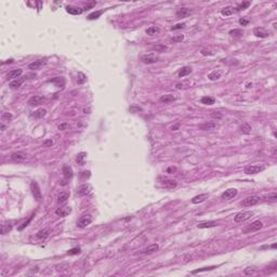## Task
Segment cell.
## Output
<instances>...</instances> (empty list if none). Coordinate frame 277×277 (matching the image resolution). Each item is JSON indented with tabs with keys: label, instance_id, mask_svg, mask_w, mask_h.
<instances>
[{
	"label": "cell",
	"instance_id": "obj_1",
	"mask_svg": "<svg viewBox=\"0 0 277 277\" xmlns=\"http://www.w3.org/2000/svg\"><path fill=\"white\" fill-rule=\"evenodd\" d=\"M30 190H32V193H33V196L35 197V199L37 201H40L42 199V194H41V190H40V187L37 182L33 181L30 183Z\"/></svg>",
	"mask_w": 277,
	"mask_h": 277
},
{
	"label": "cell",
	"instance_id": "obj_2",
	"mask_svg": "<svg viewBox=\"0 0 277 277\" xmlns=\"http://www.w3.org/2000/svg\"><path fill=\"white\" fill-rule=\"evenodd\" d=\"M253 215L252 211H243V212H239L235 215V222L237 223H241V222H245V221H248L251 217Z\"/></svg>",
	"mask_w": 277,
	"mask_h": 277
},
{
	"label": "cell",
	"instance_id": "obj_3",
	"mask_svg": "<svg viewBox=\"0 0 277 277\" xmlns=\"http://www.w3.org/2000/svg\"><path fill=\"white\" fill-rule=\"evenodd\" d=\"M263 170H264V167L263 166H259V165L247 166L245 168V173L246 174H257V173H260Z\"/></svg>",
	"mask_w": 277,
	"mask_h": 277
},
{
	"label": "cell",
	"instance_id": "obj_4",
	"mask_svg": "<svg viewBox=\"0 0 277 277\" xmlns=\"http://www.w3.org/2000/svg\"><path fill=\"white\" fill-rule=\"evenodd\" d=\"M93 221V217L91 215V214H87V215H83V217H81L80 219L78 220L77 222V226L78 227H86V226H88L89 224H91V222Z\"/></svg>",
	"mask_w": 277,
	"mask_h": 277
},
{
	"label": "cell",
	"instance_id": "obj_5",
	"mask_svg": "<svg viewBox=\"0 0 277 277\" xmlns=\"http://www.w3.org/2000/svg\"><path fill=\"white\" fill-rule=\"evenodd\" d=\"M259 201H260V197L258 196H249L241 201V205L243 207H251V206L259 204Z\"/></svg>",
	"mask_w": 277,
	"mask_h": 277
},
{
	"label": "cell",
	"instance_id": "obj_6",
	"mask_svg": "<svg viewBox=\"0 0 277 277\" xmlns=\"http://www.w3.org/2000/svg\"><path fill=\"white\" fill-rule=\"evenodd\" d=\"M158 60H159V58L154 53L146 54V55H143L141 58V61L144 64H154L156 62H158Z\"/></svg>",
	"mask_w": 277,
	"mask_h": 277
},
{
	"label": "cell",
	"instance_id": "obj_7",
	"mask_svg": "<svg viewBox=\"0 0 277 277\" xmlns=\"http://www.w3.org/2000/svg\"><path fill=\"white\" fill-rule=\"evenodd\" d=\"M263 227V223L261 221H254L252 223L247 226V229H245V233H250V232H257L259 229H261Z\"/></svg>",
	"mask_w": 277,
	"mask_h": 277
},
{
	"label": "cell",
	"instance_id": "obj_8",
	"mask_svg": "<svg viewBox=\"0 0 277 277\" xmlns=\"http://www.w3.org/2000/svg\"><path fill=\"white\" fill-rule=\"evenodd\" d=\"M253 34L259 38H266L270 36V32L265 28H263V27H256L253 29Z\"/></svg>",
	"mask_w": 277,
	"mask_h": 277
},
{
	"label": "cell",
	"instance_id": "obj_9",
	"mask_svg": "<svg viewBox=\"0 0 277 277\" xmlns=\"http://www.w3.org/2000/svg\"><path fill=\"white\" fill-rule=\"evenodd\" d=\"M219 127H220L219 125L215 123V122H205V123L199 125V129L200 130H204V131H207V130H214V129H218Z\"/></svg>",
	"mask_w": 277,
	"mask_h": 277
},
{
	"label": "cell",
	"instance_id": "obj_10",
	"mask_svg": "<svg viewBox=\"0 0 277 277\" xmlns=\"http://www.w3.org/2000/svg\"><path fill=\"white\" fill-rule=\"evenodd\" d=\"M236 195H237V190L236 188H229V190H226L222 194V198L225 200H229L234 198Z\"/></svg>",
	"mask_w": 277,
	"mask_h": 277
},
{
	"label": "cell",
	"instance_id": "obj_11",
	"mask_svg": "<svg viewBox=\"0 0 277 277\" xmlns=\"http://www.w3.org/2000/svg\"><path fill=\"white\" fill-rule=\"evenodd\" d=\"M44 101V97L42 95H34L28 100V104L30 106H35V105H39Z\"/></svg>",
	"mask_w": 277,
	"mask_h": 277
},
{
	"label": "cell",
	"instance_id": "obj_12",
	"mask_svg": "<svg viewBox=\"0 0 277 277\" xmlns=\"http://www.w3.org/2000/svg\"><path fill=\"white\" fill-rule=\"evenodd\" d=\"M22 73H23V70L21 69V68H15V69H12V70H10L9 73H8V75H7V79L8 80H11V79H16V78H19L21 75H22Z\"/></svg>",
	"mask_w": 277,
	"mask_h": 277
},
{
	"label": "cell",
	"instance_id": "obj_13",
	"mask_svg": "<svg viewBox=\"0 0 277 277\" xmlns=\"http://www.w3.org/2000/svg\"><path fill=\"white\" fill-rule=\"evenodd\" d=\"M190 13H192V10L188 9V8H180V9H178L175 14H176L178 19H183V17L188 16Z\"/></svg>",
	"mask_w": 277,
	"mask_h": 277
},
{
	"label": "cell",
	"instance_id": "obj_14",
	"mask_svg": "<svg viewBox=\"0 0 277 277\" xmlns=\"http://www.w3.org/2000/svg\"><path fill=\"white\" fill-rule=\"evenodd\" d=\"M62 172H63V175L64 178L66 179V180H69V179H72L74 175V172H73V169H72V167H69L68 165H64L63 168H62Z\"/></svg>",
	"mask_w": 277,
	"mask_h": 277
},
{
	"label": "cell",
	"instance_id": "obj_15",
	"mask_svg": "<svg viewBox=\"0 0 277 277\" xmlns=\"http://www.w3.org/2000/svg\"><path fill=\"white\" fill-rule=\"evenodd\" d=\"M11 158L14 160H24L27 158V154L24 152H15L11 154Z\"/></svg>",
	"mask_w": 277,
	"mask_h": 277
},
{
	"label": "cell",
	"instance_id": "obj_16",
	"mask_svg": "<svg viewBox=\"0 0 277 277\" xmlns=\"http://www.w3.org/2000/svg\"><path fill=\"white\" fill-rule=\"evenodd\" d=\"M90 188H91V187H90V185H89V184L80 185V186L77 188V194L80 195V196H85V195L89 194Z\"/></svg>",
	"mask_w": 277,
	"mask_h": 277
},
{
	"label": "cell",
	"instance_id": "obj_17",
	"mask_svg": "<svg viewBox=\"0 0 277 277\" xmlns=\"http://www.w3.org/2000/svg\"><path fill=\"white\" fill-rule=\"evenodd\" d=\"M208 196H209V195L207 194V193L197 195V196H195V197L192 198V203H193V204H200V203H204L206 199H208Z\"/></svg>",
	"mask_w": 277,
	"mask_h": 277
},
{
	"label": "cell",
	"instance_id": "obj_18",
	"mask_svg": "<svg viewBox=\"0 0 277 277\" xmlns=\"http://www.w3.org/2000/svg\"><path fill=\"white\" fill-rule=\"evenodd\" d=\"M66 11L67 13L73 15H79L82 13V9L81 8H78V7H72V5H68L66 7Z\"/></svg>",
	"mask_w": 277,
	"mask_h": 277
},
{
	"label": "cell",
	"instance_id": "obj_19",
	"mask_svg": "<svg viewBox=\"0 0 277 277\" xmlns=\"http://www.w3.org/2000/svg\"><path fill=\"white\" fill-rule=\"evenodd\" d=\"M25 79H27V78H26V76H25V77H22V78H17V79H14V80H12V81H11V82L9 83V87L12 88V89L21 87V85L24 82Z\"/></svg>",
	"mask_w": 277,
	"mask_h": 277
},
{
	"label": "cell",
	"instance_id": "obj_20",
	"mask_svg": "<svg viewBox=\"0 0 277 277\" xmlns=\"http://www.w3.org/2000/svg\"><path fill=\"white\" fill-rule=\"evenodd\" d=\"M161 184L164 185V186H166V187H168V188H174V187H176L178 183H176L174 180H170V179H164V180L161 181Z\"/></svg>",
	"mask_w": 277,
	"mask_h": 277
},
{
	"label": "cell",
	"instance_id": "obj_21",
	"mask_svg": "<svg viewBox=\"0 0 277 277\" xmlns=\"http://www.w3.org/2000/svg\"><path fill=\"white\" fill-rule=\"evenodd\" d=\"M44 64H46V60H37V61L29 64L28 68L29 69H38L39 67H41Z\"/></svg>",
	"mask_w": 277,
	"mask_h": 277
},
{
	"label": "cell",
	"instance_id": "obj_22",
	"mask_svg": "<svg viewBox=\"0 0 277 277\" xmlns=\"http://www.w3.org/2000/svg\"><path fill=\"white\" fill-rule=\"evenodd\" d=\"M218 223L214 222V221H209V222H203V223H199L197 226L198 229H209V227H214L217 226Z\"/></svg>",
	"mask_w": 277,
	"mask_h": 277
},
{
	"label": "cell",
	"instance_id": "obj_23",
	"mask_svg": "<svg viewBox=\"0 0 277 277\" xmlns=\"http://www.w3.org/2000/svg\"><path fill=\"white\" fill-rule=\"evenodd\" d=\"M158 249H159V246L157 243H153V245H150L145 250H143V253L144 254H151V253L157 251Z\"/></svg>",
	"mask_w": 277,
	"mask_h": 277
},
{
	"label": "cell",
	"instance_id": "obj_24",
	"mask_svg": "<svg viewBox=\"0 0 277 277\" xmlns=\"http://www.w3.org/2000/svg\"><path fill=\"white\" fill-rule=\"evenodd\" d=\"M70 211H72V209L69 207H64V208H58V209H56L55 213L58 214V215H60V217H66Z\"/></svg>",
	"mask_w": 277,
	"mask_h": 277
},
{
	"label": "cell",
	"instance_id": "obj_25",
	"mask_svg": "<svg viewBox=\"0 0 277 277\" xmlns=\"http://www.w3.org/2000/svg\"><path fill=\"white\" fill-rule=\"evenodd\" d=\"M176 100V97L173 95V94H166V95H162L160 97V102L161 103H170L173 102Z\"/></svg>",
	"mask_w": 277,
	"mask_h": 277
},
{
	"label": "cell",
	"instance_id": "obj_26",
	"mask_svg": "<svg viewBox=\"0 0 277 277\" xmlns=\"http://www.w3.org/2000/svg\"><path fill=\"white\" fill-rule=\"evenodd\" d=\"M68 198H69V192H61V194L58 195V204H63Z\"/></svg>",
	"mask_w": 277,
	"mask_h": 277
},
{
	"label": "cell",
	"instance_id": "obj_27",
	"mask_svg": "<svg viewBox=\"0 0 277 277\" xmlns=\"http://www.w3.org/2000/svg\"><path fill=\"white\" fill-rule=\"evenodd\" d=\"M12 229V224L11 222H5V223L1 225V234L2 235H5L7 233H9L10 231Z\"/></svg>",
	"mask_w": 277,
	"mask_h": 277
},
{
	"label": "cell",
	"instance_id": "obj_28",
	"mask_svg": "<svg viewBox=\"0 0 277 277\" xmlns=\"http://www.w3.org/2000/svg\"><path fill=\"white\" fill-rule=\"evenodd\" d=\"M46 115H47V111H46L44 108H39V109H37V111L33 114V117L38 118V119H41V118H44Z\"/></svg>",
	"mask_w": 277,
	"mask_h": 277
},
{
	"label": "cell",
	"instance_id": "obj_29",
	"mask_svg": "<svg viewBox=\"0 0 277 277\" xmlns=\"http://www.w3.org/2000/svg\"><path fill=\"white\" fill-rule=\"evenodd\" d=\"M190 73H192V68L190 66H184L183 68H181V70L179 72V77H185V76L190 75Z\"/></svg>",
	"mask_w": 277,
	"mask_h": 277
},
{
	"label": "cell",
	"instance_id": "obj_30",
	"mask_svg": "<svg viewBox=\"0 0 277 277\" xmlns=\"http://www.w3.org/2000/svg\"><path fill=\"white\" fill-rule=\"evenodd\" d=\"M239 131L243 133V134H249L251 132V127L249 126L248 123H243L241 126L239 127Z\"/></svg>",
	"mask_w": 277,
	"mask_h": 277
},
{
	"label": "cell",
	"instance_id": "obj_31",
	"mask_svg": "<svg viewBox=\"0 0 277 277\" xmlns=\"http://www.w3.org/2000/svg\"><path fill=\"white\" fill-rule=\"evenodd\" d=\"M214 102H215V100L212 97H204L201 99V103L205 105H213Z\"/></svg>",
	"mask_w": 277,
	"mask_h": 277
},
{
	"label": "cell",
	"instance_id": "obj_32",
	"mask_svg": "<svg viewBox=\"0 0 277 277\" xmlns=\"http://www.w3.org/2000/svg\"><path fill=\"white\" fill-rule=\"evenodd\" d=\"M158 33H159V28L156 27V26H151V27H148L147 30H146V34L148 35V36H154V35L158 34Z\"/></svg>",
	"mask_w": 277,
	"mask_h": 277
},
{
	"label": "cell",
	"instance_id": "obj_33",
	"mask_svg": "<svg viewBox=\"0 0 277 277\" xmlns=\"http://www.w3.org/2000/svg\"><path fill=\"white\" fill-rule=\"evenodd\" d=\"M243 34V29L236 28V29H232V30H229V35H231L232 37H240Z\"/></svg>",
	"mask_w": 277,
	"mask_h": 277
},
{
	"label": "cell",
	"instance_id": "obj_34",
	"mask_svg": "<svg viewBox=\"0 0 277 277\" xmlns=\"http://www.w3.org/2000/svg\"><path fill=\"white\" fill-rule=\"evenodd\" d=\"M220 77H221V73L220 72H217V70H213L212 73H210L208 75V78H209L210 80H217Z\"/></svg>",
	"mask_w": 277,
	"mask_h": 277
},
{
	"label": "cell",
	"instance_id": "obj_35",
	"mask_svg": "<svg viewBox=\"0 0 277 277\" xmlns=\"http://www.w3.org/2000/svg\"><path fill=\"white\" fill-rule=\"evenodd\" d=\"M221 14L224 16H229V15L233 14V8L232 7H226L221 11Z\"/></svg>",
	"mask_w": 277,
	"mask_h": 277
},
{
	"label": "cell",
	"instance_id": "obj_36",
	"mask_svg": "<svg viewBox=\"0 0 277 277\" xmlns=\"http://www.w3.org/2000/svg\"><path fill=\"white\" fill-rule=\"evenodd\" d=\"M214 268H217V266H208V268H198V270H195L193 271V274H197V273H201V272H207V271H212Z\"/></svg>",
	"mask_w": 277,
	"mask_h": 277
},
{
	"label": "cell",
	"instance_id": "obj_37",
	"mask_svg": "<svg viewBox=\"0 0 277 277\" xmlns=\"http://www.w3.org/2000/svg\"><path fill=\"white\" fill-rule=\"evenodd\" d=\"M86 81H87V77H86V75H85L83 73H78L77 82L79 83V85H83Z\"/></svg>",
	"mask_w": 277,
	"mask_h": 277
},
{
	"label": "cell",
	"instance_id": "obj_38",
	"mask_svg": "<svg viewBox=\"0 0 277 277\" xmlns=\"http://www.w3.org/2000/svg\"><path fill=\"white\" fill-rule=\"evenodd\" d=\"M49 233H50L49 229H42V231H40V232L37 233V237L38 238H46V237L49 236Z\"/></svg>",
	"mask_w": 277,
	"mask_h": 277
},
{
	"label": "cell",
	"instance_id": "obj_39",
	"mask_svg": "<svg viewBox=\"0 0 277 277\" xmlns=\"http://www.w3.org/2000/svg\"><path fill=\"white\" fill-rule=\"evenodd\" d=\"M154 50H156L157 52H165V51H167L168 50V48H167V46H165V44H156L155 47H154Z\"/></svg>",
	"mask_w": 277,
	"mask_h": 277
},
{
	"label": "cell",
	"instance_id": "obj_40",
	"mask_svg": "<svg viewBox=\"0 0 277 277\" xmlns=\"http://www.w3.org/2000/svg\"><path fill=\"white\" fill-rule=\"evenodd\" d=\"M85 157H86V153H80V154H78V156H77V162L80 166H83V165H85Z\"/></svg>",
	"mask_w": 277,
	"mask_h": 277
},
{
	"label": "cell",
	"instance_id": "obj_41",
	"mask_svg": "<svg viewBox=\"0 0 277 277\" xmlns=\"http://www.w3.org/2000/svg\"><path fill=\"white\" fill-rule=\"evenodd\" d=\"M265 200H268V201H272V203L276 201V200H277V194H276V193L268 194V196H265Z\"/></svg>",
	"mask_w": 277,
	"mask_h": 277
},
{
	"label": "cell",
	"instance_id": "obj_42",
	"mask_svg": "<svg viewBox=\"0 0 277 277\" xmlns=\"http://www.w3.org/2000/svg\"><path fill=\"white\" fill-rule=\"evenodd\" d=\"M251 5V2H250V1H246V2H241V3H240V5H239L238 7H237V10H238V11H241V10L247 9V8H248V7H249V5Z\"/></svg>",
	"mask_w": 277,
	"mask_h": 277
},
{
	"label": "cell",
	"instance_id": "obj_43",
	"mask_svg": "<svg viewBox=\"0 0 277 277\" xmlns=\"http://www.w3.org/2000/svg\"><path fill=\"white\" fill-rule=\"evenodd\" d=\"M101 14H102V11H97V12H93V13H91V14H89L88 19H99V16H101Z\"/></svg>",
	"mask_w": 277,
	"mask_h": 277
},
{
	"label": "cell",
	"instance_id": "obj_44",
	"mask_svg": "<svg viewBox=\"0 0 277 277\" xmlns=\"http://www.w3.org/2000/svg\"><path fill=\"white\" fill-rule=\"evenodd\" d=\"M55 268H56V271H65V270H67L68 268V264L67 263H62V264H58V265H55Z\"/></svg>",
	"mask_w": 277,
	"mask_h": 277
},
{
	"label": "cell",
	"instance_id": "obj_45",
	"mask_svg": "<svg viewBox=\"0 0 277 277\" xmlns=\"http://www.w3.org/2000/svg\"><path fill=\"white\" fill-rule=\"evenodd\" d=\"M184 39V36L183 35H179V36H175V37H172V38L170 39L171 42H180V41H182Z\"/></svg>",
	"mask_w": 277,
	"mask_h": 277
},
{
	"label": "cell",
	"instance_id": "obj_46",
	"mask_svg": "<svg viewBox=\"0 0 277 277\" xmlns=\"http://www.w3.org/2000/svg\"><path fill=\"white\" fill-rule=\"evenodd\" d=\"M78 253H80V248H73V249H70V250L68 251V254H70V256L78 254Z\"/></svg>",
	"mask_w": 277,
	"mask_h": 277
},
{
	"label": "cell",
	"instance_id": "obj_47",
	"mask_svg": "<svg viewBox=\"0 0 277 277\" xmlns=\"http://www.w3.org/2000/svg\"><path fill=\"white\" fill-rule=\"evenodd\" d=\"M12 114H10V113H3L2 114V120H5V119H8V120H11L12 119Z\"/></svg>",
	"mask_w": 277,
	"mask_h": 277
},
{
	"label": "cell",
	"instance_id": "obj_48",
	"mask_svg": "<svg viewBox=\"0 0 277 277\" xmlns=\"http://www.w3.org/2000/svg\"><path fill=\"white\" fill-rule=\"evenodd\" d=\"M185 27V23H180V24H176L175 26H173L172 27V30H176V29H181V28H184Z\"/></svg>",
	"mask_w": 277,
	"mask_h": 277
},
{
	"label": "cell",
	"instance_id": "obj_49",
	"mask_svg": "<svg viewBox=\"0 0 277 277\" xmlns=\"http://www.w3.org/2000/svg\"><path fill=\"white\" fill-rule=\"evenodd\" d=\"M32 219H33V217H30V218H29V219L27 220V221H26V222H25V223H23V224H22V226H19V231H22V229H25V227H26V226H27V225H28V223H29V222H30V221H32Z\"/></svg>",
	"mask_w": 277,
	"mask_h": 277
},
{
	"label": "cell",
	"instance_id": "obj_50",
	"mask_svg": "<svg viewBox=\"0 0 277 277\" xmlns=\"http://www.w3.org/2000/svg\"><path fill=\"white\" fill-rule=\"evenodd\" d=\"M53 145V141L52 140H46L44 142V147H50V146Z\"/></svg>",
	"mask_w": 277,
	"mask_h": 277
},
{
	"label": "cell",
	"instance_id": "obj_51",
	"mask_svg": "<svg viewBox=\"0 0 277 277\" xmlns=\"http://www.w3.org/2000/svg\"><path fill=\"white\" fill-rule=\"evenodd\" d=\"M200 53L203 54V55H212V54H213V52H211V51L207 50V49H204V50H201V52H200Z\"/></svg>",
	"mask_w": 277,
	"mask_h": 277
},
{
	"label": "cell",
	"instance_id": "obj_52",
	"mask_svg": "<svg viewBox=\"0 0 277 277\" xmlns=\"http://www.w3.org/2000/svg\"><path fill=\"white\" fill-rule=\"evenodd\" d=\"M239 24L243 25V26H246V25L249 24V21H248V19H239Z\"/></svg>",
	"mask_w": 277,
	"mask_h": 277
},
{
	"label": "cell",
	"instance_id": "obj_53",
	"mask_svg": "<svg viewBox=\"0 0 277 277\" xmlns=\"http://www.w3.org/2000/svg\"><path fill=\"white\" fill-rule=\"evenodd\" d=\"M68 127H69V126H68V123H66V122H65V123H62V125H60V126H58V130H65V129H67Z\"/></svg>",
	"mask_w": 277,
	"mask_h": 277
},
{
	"label": "cell",
	"instance_id": "obj_54",
	"mask_svg": "<svg viewBox=\"0 0 277 277\" xmlns=\"http://www.w3.org/2000/svg\"><path fill=\"white\" fill-rule=\"evenodd\" d=\"M175 171H176V168H175V167H170V168L167 169V172H168V173H173V172H175Z\"/></svg>",
	"mask_w": 277,
	"mask_h": 277
},
{
	"label": "cell",
	"instance_id": "obj_55",
	"mask_svg": "<svg viewBox=\"0 0 277 277\" xmlns=\"http://www.w3.org/2000/svg\"><path fill=\"white\" fill-rule=\"evenodd\" d=\"M211 116L214 117V118H221V117H222V115H221V114H219V113L214 112L213 114H211Z\"/></svg>",
	"mask_w": 277,
	"mask_h": 277
},
{
	"label": "cell",
	"instance_id": "obj_56",
	"mask_svg": "<svg viewBox=\"0 0 277 277\" xmlns=\"http://www.w3.org/2000/svg\"><path fill=\"white\" fill-rule=\"evenodd\" d=\"M130 111H131V112H133V111H141V108H140V107H131Z\"/></svg>",
	"mask_w": 277,
	"mask_h": 277
},
{
	"label": "cell",
	"instance_id": "obj_57",
	"mask_svg": "<svg viewBox=\"0 0 277 277\" xmlns=\"http://www.w3.org/2000/svg\"><path fill=\"white\" fill-rule=\"evenodd\" d=\"M89 112H90V107H88V108H83V113H85V114H89Z\"/></svg>",
	"mask_w": 277,
	"mask_h": 277
},
{
	"label": "cell",
	"instance_id": "obj_58",
	"mask_svg": "<svg viewBox=\"0 0 277 277\" xmlns=\"http://www.w3.org/2000/svg\"><path fill=\"white\" fill-rule=\"evenodd\" d=\"M176 88L178 89H181V88H183V85L182 83H176Z\"/></svg>",
	"mask_w": 277,
	"mask_h": 277
},
{
	"label": "cell",
	"instance_id": "obj_59",
	"mask_svg": "<svg viewBox=\"0 0 277 277\" xmlns=\"http://www.w3.org/2000/svg\"><path fill=\"white\" fill-rule=\"evenodd\" d=\"M178 128H179V125H176V126L172 127V128H171V129H172V130H176V129H178Z\"/></svg>",
	"mask_w": 277,
	"mask_h": 277
},
{
	"label": "cell",
	"instance_id": "obj_60",
	"mask_svg": "<svg viewBox=\"0 0 277 277\" xmlns=\"http://www.w3.org/2000/svg\"><path fill=\"white\" fill-rule=\"evenodd\" d=\"M5 125H1V129H2V130H5Z\"/></svg>",
	"mask_w": 277,
	"mask_h": 277
},
{
	"label": "cell",
	"instance_id": "obj_61",
	"mask_svg": "<svg viewBox=\"0 0 277 277\" xmlns=\"http://www.w3.org/2000/svg\"><path fill=\"white\" fill-rule=\"evenodd\" d=\"M272 248H273V249H275V248H276V245H275V243H274V245H272Z\"/></svg>",
	"mask_w": 277,
	"mask_h": 277
}]
</instances>
